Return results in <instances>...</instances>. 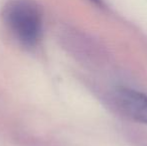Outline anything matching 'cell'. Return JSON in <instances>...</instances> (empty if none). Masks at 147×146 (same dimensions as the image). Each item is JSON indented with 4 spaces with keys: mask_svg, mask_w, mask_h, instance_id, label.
<instances>
[{
    "mask_svg": "<svg viewBox=\"0 0 147 146\" xmlns=\"http://www.w3.org/2000/svg\"><path fill=\"white\" fill-rule=\"evenodd\" d=\"M3 19L18 42L33 47L42 34V13L33 0H9L4 6Z\"/></svg>",
    "mask_w": 147,
    "mask_h": 146,
    "instance_id": "cell-1",
    "label": "cell"
},
{
    "mask_svg": "<svg viewBox=\"0 0 147 146\" xmlns=\"http://www.w3.org/2000/svg\"><path fill=\"white\" fill-rule=\"evenodd\" d=\"M113 101L125 116L147 125V95L137 90L119 87L113 93Z\"/></svg>",
    "mask_w": 147,
    "mask_h": 146,
    "instance_id": "cell-2",
    "label": "cell"
},
{
    "mask_svg": "<svg viewBox=\"0 0 147 146\" xmlns=\"http://www.w3.org/2000/svg\"><path fill=\"white\" fill-rule=\"evenodd\" d=\"M92 2H94V3H97V4H100L101 0H91Z\"/></svg>",
    "mask_w": 147,
    "mask_h": 146,
    "instance_id": "cell-3",
    "label": "cell"
}]
</instances>
